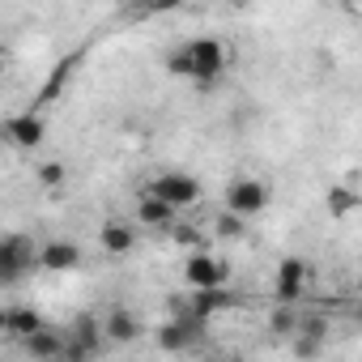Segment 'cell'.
I'll list each match as a JSON object with an SVG mask.
<instances>
[{
  "label": "cell",
  "mask_w": 362,
  "mask_h": 362,
  "mask_svg": "<svg viewBox=\"0 0 362 362\" xmlns=\"http://www.w3.org/2000/svg\"><path fill=\"white\" fill-rule=\"evenodd\" d=\"M5 315H9V307H0V332H5Z\"/></svg>",
  "instance_id": "cell-24"
},
{
  "label": "cell",
  "mask_w": 362,
  "mask_h": 362,
  "mask_svg": "<svg viewBox=\"0 0 362 362\" xmlns=\"http://www.w3.org/2000/svg\"><path fill=\"white\" fill-rule=\"evenodd\" d=\"M243 230H247V218H239V214H230V209L218 214V235H222V239H239Z\"/></svg>",
  "instance_id": "cell-20"
},
{
  "label": "cell",
  "mask_w": 362,
  "mask_h": 362,
  "mask_svg": "<svg viewBox=\"0 0 362 362\" xmlns=\"http://www.w3.org/2000/svg\"><path fill=\"white\" fill-rule=\"evenodd\" d=\"M18 349L26 358H64V332L52 328V324H43L30 337H18Z\"/></svg>",
  "instance_id": "cell-13"
},
{
  "label": "cell",
  "mask_w": 362,
  "mask_h": 362,
  "mask_svg": "<svg viewBox=\"0 0 362 362\" xmlns=\"http://www.w3.org/2000/svg\"><path fill=\"white\" fill-rule=\"evenodd\" d=\"M145 192H153V197H162L166 205H175V209H192V205H201V179L197 175H188V170H158L149 184H145Z\"/></svg>",
  "instance_id": "cell-3"
},
{
  "label": "cell",
  "mask_w": 362,
  "mask_h": 362,
  "mask_svg": "<svg viewBox=\"0 0 362 362\" xmlns=\"http://www.w3.org/2000/svg\"><path fill=\"white\" fill-rule=\"evenodd\" d=\"M184 0H141V9L145 13H170V9H179Z\"/></svg>",
  "instance_id": "cell-22"
},
{
  "label": "cell",
  "mask_w": 362,
  "mask_h": 362,
  "mask_svg": "<svg viewBox=\"0 0 362 362\" xmlns=\"http://www.w3.org/2000/svg\"><path fill=\"white\" fill-rule=\"evenodd\" d=\"M205 324H209V320L192 315V311H188L184 303H179V307H175V320H166V324L158 328V349H166V354H179V349H192V345L201 341Z\"/></svg>",
  "instance_id": "cell-5"
},
{
  "label": "cell",
  "mask_w": 362,
  "mask_h": 362,
  "mask_svg": "<svg viewBox=\"0 0 362 362\" xmlns=\"http://www.w3.org/2000/svg\"><path fill=\"white\" fill-rule=\"evenodd\" d=\"M35 260H39V269H47V273H69V269L81 264V247H77L73 239H47V243H39Z\"/></svg>",
  "instance_id": "cell-9"
},
{
  "label": "cell",
  "mask_w": 362,
  "mask_h": 362,
  "mask_svg": "<svg viewBox=\"0 0 362 362\" xmlns=\"http://www.w3.org/2000/svg\"><path fill=\"white\" fill-rule=\"evenodd\" d=\"M98 324H103V341H115V345H124V341H136V337H141V320H136L128 307H111Z\"/></svg>",
  "instance_id": "cell-14"
},
{
  "label": "cell",
  "mask_w": 362,
  "mask_h": 362,
  "mask_svg": "<svg viewBox=\"0 0 362 362\" xmlns=\"http://www.w3.org/2000/svg\"><path fill=\"white\" fill-rule=\"evenodd\" d=\"M235 5H243V0H235Z\"/></svg>",
  "instance_id": "cell-26"
},
{
  "label": "cell",
  "mask_w": 362,
  "mask_h": 362,
  "mask_svg": "<svg viewBox=\"0 0 362 362\" xmlns=\"http://www.w3.org/2000/svg\"><path fill=\"white\" fill-rule=\"evenodd\" d=\"M5 73H9V47L0 43V81H5Z\"/></svg>",
  "instance_id": "cell-23"
},
{
  "label": "cell",
  "mask_w": 362,
  "mask_h": 362,
  "mask_svg": "<svg viewBox=\"0 0 362 362\" xmlns=\"http://www.w3.org/2000/svg\"><path fill=\"white\" fill-rule=\"evenodd\" d=\"M230 60H235L230 43H222V39H214V35H201V39L179 43V47L166 56V73L184 77V81H192V86H201V90H209V86L230 69Z\"/></svg>",
  "instance_id": "cell-1"
},
{
  "label": "cell",
  "mask_w": 362,
  "mask_h": 362,
  "mask_svg": "<svg viewBox=\"0 0 362 362\" xmlns=\"http://www.w3.org/2000/svg\"><path fill=\"white\" fill-rule=\"evenodd\" d=\"M349 209H358V192L354 188H332L328 192V214L332 218H345Z\"/></svg>",
  "instance_id": "cell-18"
},
{
  "label": "cell",
  "mask_w": 362,
  "mask_h": 362,
  "mask_svg": "<svg viewBox=\"0 0 362 362\" xmlns=\"http://www.w3.org/2000/svg\"><path fill=\"white\" fill-rule=\"evenodd\" d=\"M307 277H311L307 260L303 256H286L277 264V273H273V303H298L307 294Z\"/></svg>",
  "instance_id": "cell-8"
},
{
  "label": "cell",
  "mask_w": 362,
  "mask_h": 362,
  "mask_svg": "<svg viewBox=\"0 0 362 362\" xmlns=\"http://www.w3.org/2000/svg\"><path fill=\"white\" fill-rule=\"evenodd\" d=\"M35 179H39V188H43L47 197H60L64 184H69V166H64V158H43L39 170H35Z\"/></svg>",
  "instance_id": "cell-15"
},
{
  "label": "cell",
  "mask_w": 362,
  "mask_h": 362,
  "mask_svg": "<svg viewBox=\"0 0 362 362\" xmlns=\"http://www.w3.org/2000/svg\"><path fill=\"white\" fill-rule=\"evenodd\" d=\"M226 277H230V264H226V260H218V256L205 252V247H192V252H188V260H184V281H188V290L226 286Z\"/></svg>",
  "instance_id": "cell-7"
},
{
  "label": "cell",
  "mask_w": 362,
  "mask_h": 362,
  "mask_svg": "<svg viewBox=\"0 0 362 362\" xmlns=\"http://www.w3.org/2000/svg\"><path fill=\"white\" fill-rule=\"evenodd\" d=\"M345 5H349V9H354V5H358V0H345Z\"/></svg>",
  "instance_id": "cell-25"
},
{
  "label": "cell",
  "mask_w": 362,
  "mask_h": 362,
  "mask_svg": "<svg viewBox=\"0 0 362 362\" xmlns=\"http://www.w3.org/2000/svg\"><path fill=\"white\" fill-rule=\"evenodd\" d=\"M269 201H273V192H269L264 179H256V175H239V179L226 184V209L239 214V218H260L269 209Z\"/></svg>",
  "instance_id": "cell-4"
},
{
  "label": "cell",
  "mask_w": 362,
  "mask_h": 362,
  "mask_svg": "<svg viewBox=\"0 0 362 362\" xmlns=\"http://www.w3.org/2000/svg\"><path fill=\"white\" fill-rule=\"evenodd\" d=\"M320 349H324V341H320V337H303V332H294V354L311 358V354H320Z\"/></svg>",
  "instance_id": "cell-21"
},
{
  "label": "cell",
  "mask_w": 362,
  "mask_h": 362,
  "mask_svg": "<svg viewBox=\"0 0 362 362\" xmlns=\"http://www.w3.org/2000/svg\"><path fill=\"white\" fill-rule=\"evenodd\" d=\"M35 252H39V243H35L30 235H18V230L0 235V286H18V281H26V277L39 269Z\"/></svg>",
  "instance_id": "cell-2"
},
{
  "label": "cell",
  "mask_w": 362,
  "mask_h": 362,
  "mask_svg": "<svg viewBox=\"0 0 362 362\" xmlns=\"http://www.w3.org/2000/svg\"><path fill=\"white\" fill-rule=\"evenodd\" d=\"M175 218H179L175 205H166L162 197H153V192L141 188V197H136V226H145V230H170Z\"/></svg>",
  "instance_id": "cell-10"
},
{
  "label": "cell",
  "mask_w": 362,
  "mask_h": 362,
  "mask_svg": "<svg viewBox=\"0 0 362 362\" xmlns=\"http://www.w3.org/2000/svg\"><path fill=\"white\" fill-rule=\"evenodd\" d=\"M235 303H239V298H235L226 286H205V290H192L184 307H188L192 315H201V320H214L218 311H230Z\"/></svg>",
  "instance_id": "cell-12"
},
{
  "label": "cell",
  "mask_w": 362,
  "mask_h": 362,
  "mask_svg": "<svg viewBox=\"0 0 362 362\" xmlns=\"http://www.w3.org/2000/svg\"><path fill=\"white\" fill-rule=\"evenodd\" d=\"M0 132H5V145H9V149L30 153V149H39V145H43V136H47V119H43V111H39V107H30V111L9 115Z\"/></svg>",
  "instance_id": "cell-6"
},
{
  "label": "cell",
  "mask_w": 362,
  "mask_h": 362,
  "mask_svg": "<svg viewBox=\"0 0 362 362\" xmlns=\"http://www.w3.org/2000/svg\"><path fill=\"white\" fill-rule=\"evenodd\" d=\"M269 328H273L277 337H290V332L298 328V303H273V311H269Z\"/></svg>",
  "instance_id": "cell-17"
},
{
  "label": "cell",
  "mask_w": 362,
  "mask_h": 362,
  "mask_svg": "<svg viewBox=\"0 0 362 362\" xmlns=\"http://www.w3.org/2000/svg\"><path fill=\"white\" fill-rule=\"evenodd\" d=\"M47 320L35 311V307H9V315H5V332L18 341V337H30L35 328H43Z\"/></svg>",
  "instance_id": "cell-16"
},
{
  "label": "cell",
  "mask_w": 362,
  "mask_h": 362,
  "mask_svg": "<svg viewBox=\"0 0 362 362\" xmlns=\"http://www.w3.org/2000/svg\"><path fill=\"white\" fill-rule=\"evenodd\" d=\"M98 247H103L107 256H128V252L136 247V226L124 222V218H103V226H98Z\"/></svg>",
  "instance_id": "cell-11"
},
{
  "label": "cell",
  "mask_w": 362,
  "mask_h": 362,
  "mask_svg": "<svg viewBox=\"0 0 362 362\" xmlns=\"http://www.w3.org/2000/svg\"><path fill=\"white\" fill-rule=\"evenodd\" d=\"M0 290H5V286H0Z\"/></svg>",
  "instance_id": "cell-27"
},
{
  "label": "cell",
  "mask_w": 362,
  "mask_h": 362,
  "mask_svg": "<svg viewBox=\"0 0 362 362\" xmlns=\"http://www.w3.org/2000/svg\"><path fill=\"white\" fill-rule=\"evenodd\" d=\"M170 239H175L179 247H188V252H192V247H201V230H197V226H188V222H179V218L170 222Z\"/></svg>",
  "instance_id": "cell-19"
}]
</instances>
